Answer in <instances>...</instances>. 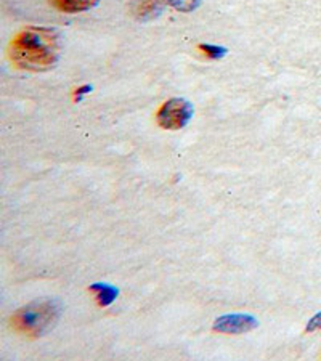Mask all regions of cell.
<instances>
[{"label":"cell","instance_id":"3","mask_svg":"<svg viewBox=\"0 0 321 361\" xmlns=\"http://www.w3.org/2000/svg\"><path fill=\"white\" fill-rule=\"evenodd\" d=\"M193 104L183 98H171L157 111V124L167 130H180L193 118Z\"/></svg>","mask_w":321,"mask_h":361},{"label":"cell","instance_id":"7","mask_svg":"<svg viewBox=\"0 0 321 361\" xmlns=\"http://www.w3.org/2000/svg\"><path fill=\"white\" fill-rule=\"evenodd\" d=\"M90 290L92 293H95L98 304H100L102 307L111 305L119 295V289L116 286H111V284H107V283L93 284V286H90Z\"/></svg>","mask_w":321,"mask_h":361},{"label":"cell","instance_id":"6","mask_svg":"<svg viewBox=\"0 0 321 361\" xmlns=\"http://www.w3.org/2000/svg\"><path fill=\"white\" fill-rule=\"evenodd\" d=\"M100 0H50V4L54 5L63 13H80V11H87L95 7Z\"/></svg>","mask_w":321,"mask_h":361},{"label":"cell","instance_id":"1","mask_svg":"<svg viewBox=\"0 0 321 361\" xmlns=\"http://www.w3.org/2000/svg\"><path fill=\"white\" fill-rule=\"evenodd\" d=\"M61 55V36L52 27L31 26L11 39L8 56L16 68L44 73L56 66Z\"/></svg>","mask_w":321,"mask_h":361},{"label":"cell","instance_id":"11","mask_svg":"<svg viewBox=\"0 0 321 361\" xmlns=\"http://www.w3.org/2000/svg\"><path fill=\"white\" fill-rule=\"evenodd\" d=\"M90 92H92V87L90 85L80 87V89H78V92H75V100L80 102V100H83V97L85 95V93H90Z\"/></svg>","mask_w":321,"mask_h":361},{"label":"cell","instance_id":"10","mask_svg":"<svg viewBox=\"0 0 321 361\" xmlns=\"http://www.w3.org/2000/svg\"><path fill=\"white\" fill-rule=\"evenodd\" d=\"M307 333H313V331H318L321 329V312L318 313V315H315L310 322H308L307 324Z\"/></svg>","mask_w":321,"mask_h":361},{"label":"cell","instance_id":"9","mask_svg":"<svg viewBox=\"0 0 321 361\" xmlns=\"http://www.w3.org/2000/svg\"><path fill=\"white\" fill-rule=\"evenodd\" d=\"M200 50H202L204 54H206V56L212 58V60H220V58H224L226 55V51H229L225 47L211 45V44H201Z\"/></svg>","mask_w":321,"mask_h":361},{"label":"cell","instance_id":"8","mask_svg":"<svg viewBox=\"0 0 321 361\" xmlns=\"http://www.w3.org/2000/svg\"><path fill=\"white\" fill-rule=\"evenodd\" d=\"M201 2L202 0H167V4L172 8L183 11V13H190V11L196 10L201 5Z\"/></svg>","mask_w":321,"mask_h":361},{"label":"cell","instance_id":"2","mask_svg":"<svg viewBox=\"0 0 321 361\" xmlns=\"http://www.w3.org/2000/svg\"><path fill=\"white\" fill-rule=\"evenodd\" d=\"M63 307L60 300L44 299L21 307L11 317V326L21 334L42 337L55 328L61 317Z\"/></svg>","mask_w":321,"mask_h":361},{"label":"cell","instance_id":"5","mask_svg":"<svg viewBox=\"0 0 321 361\" xmlns=\"http://www.w3.org/2000/svg\"><path fill=\"white\" fill-rule=\"evenodd\" d=\"M166 4L167 0H131V10L138 21H150L162 13Z\"/></svg>","mask_w":321,"mask_h":361},{"label":"cell","instance_id":"4","mask_svg":"<svg viewBox=\"0 0 321 361\" xmlns=\"http://www.w3.org/2000/svg\"><path fill=\"white\" fill-rule=\"evenodd\" d=\"M259 322L253 315L246 313H233V315H224L214 322L212 329L220 334H244L255 329Z\"/></svg>","mask_w":321,"mask_h":361}]
</instances>
